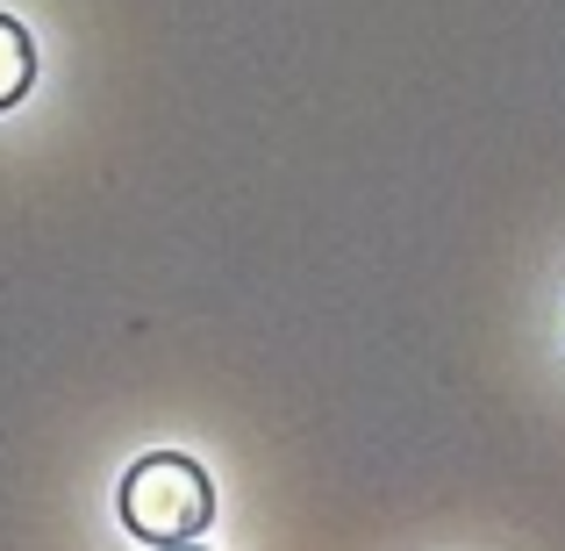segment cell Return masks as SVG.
Returning a JSON list of instances; mask_svg holds the SVG:
<instances>
[{"mask_svg":"<svg viewBox=\"0 0 565 551\" xmlns=\"http://www.w3.org/2000/svg\"><path fill=\"white\" fill-rule=\"evenodd\" d=\"M29 86H36V36H29L8 8H0V115L22 108Z\"/></svg>","mask_w":565,"mask_h":551,"instance_id":"7a4b0ae2","label":"cell"},{"mask_svg":"<svg viewBox=\"0 0 565 551\" xmlns=\"http://www.w3.org/2000/svg\"><path fill=\"white\" fill-rule=\"evenodd\" d=\"M115 516L129 538H143L151 551L166 544H193L215 523V480L201 458L186 452H143L137 466L115 480Z\"/></svg>","mask_w":565,"mask_h":551,"instance_id":"6da1fadb","label":"cell"},{"mask_svg":"<svg viewBox=\"0 0 565 551\" xmlns=\"http://www.w3.org/2000/svg\"><path fill=\"white\" fill-rule=\"evenodd\" d=\"M166 551H207V544H166Z\"/></svg>","mask_w":565,"mask_h":551,"instance_id":"3957f363","label":"cell"}]
</instances>
